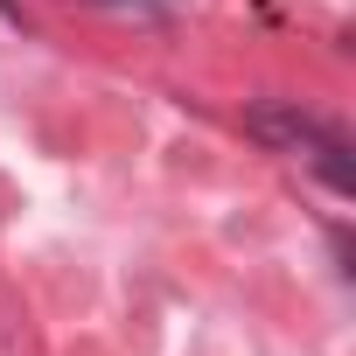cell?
<instances>
[{
  "label": "cell",
  "mask_w": 356,
  "mask_h": 356,
  "mask_svg": "<svg viewBox=\"0 0 356 356\" xmlns=\"http://www.w3.org/2000/svg\"><path fill=\"white\" fill-rule=\"evenodd\" d=\"M245 133L259 147L314 168L335 196H356V147H349V133L328 126L321 112H307L300 98H259V105H245Z\"/></svg>",
  "instance_id": "6da1fadb"
}]
</instances>
